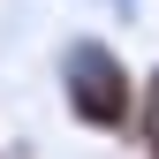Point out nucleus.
<instances>
[{
    "label": "nucleus",
    "instance_id": "nucleus-4",
    "mask_svg": "<svg viewBox=\"0 0 159 159\" xmlns=\"http://www.w3.org/2000/svg\"><path fill=\"white\" fill-rule=\"evenodd\" d=\"M136 144H144V159H159V129H152V136H136Z\"/></svg>",
    "mask_w": 159,
    "mask_h": 159
},
{
    "label": "nucleus",
    "instance_id": "nucleus-5",
    "mask_svg": "<svg viewBox=\"0 0 159 159\" xmlns=\"http://www.w3.org/2000/svg\"><path fill=\"white\" fill-rule=\"evenodd\" d=\"M0 159H8V152H0Z\"/></svg>",
    "mask_w": 159,
    "mask_h": 159
},
{
    "label": "nucleus",
    "instance_id": "nucleus-1",
    "mask_svg": "<svg viewBox=\"0 0 159 159\" xmlns=\"http://www.w3.org/2000/svg\"><path fill=\"white\" fill-rule=\"evenodd\" d=\"M53 84H61V106L84 136H136V68L114 38H98V30L61 38Z\"/></svg>",
    "mask_w": 159,
    "mask_h": 159
},
{
    "label": "nucleus",
    "instance_id": "nucleus-3",
    "mask_svg": "<svg viewBox=\"0 0 159 159\" xmlns=\"http://www.w3.org/2000/svg\"><path fill=\"white\" fill-rule=\"evenodd\" d=\"M91 8H114V15H136L144 0H91Z\"/></svg>",
    "mask_w": 159,
    "mask_h": 159
},
{
    "label": "nucleus",
    "instance_id": "nucleus-2",
    "mask_svg": "<svg viewBox=\"0 0 159 159\" xmlns=\"http://www.w3.org/2000/svg\"><path fill=\"white\" fill-rule=\"evenodd\" d=\"M159 129V61L136 76V136H152Z\"/></svg>",
    "mask_w": 159,
    "mask_h": 159
}]
</instances>
